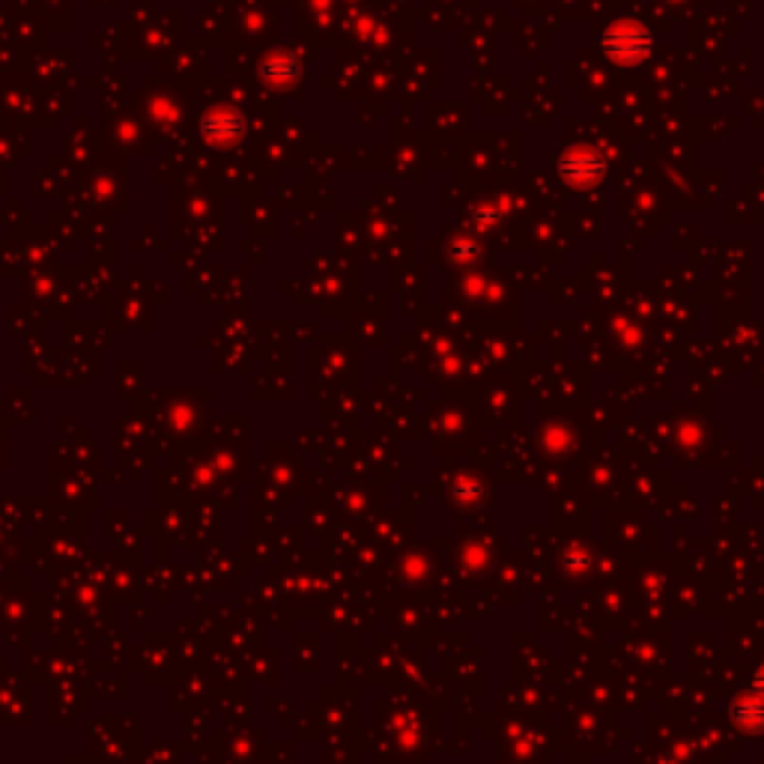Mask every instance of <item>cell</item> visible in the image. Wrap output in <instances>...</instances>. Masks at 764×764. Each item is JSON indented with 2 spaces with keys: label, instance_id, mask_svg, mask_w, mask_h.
<instances>
[{
  "label": "cell",
  "instance_id": "1",
  "mask_svg": "<svg viewBox=\"0 0 764 764\" xmlns=\"http://www.w3.org/2000/svg\"><path fill=\"white\" fill-rule=\"evenodd\" d=\"M224 120H227L224 114H218V117H207L203 129H207L209 135H216V138H230V135H236V131L242 129L240 117H230V122H224Z\"/></svg>",
  "mask_w": 764,
  "mask_h": 764
}]
</instances>
